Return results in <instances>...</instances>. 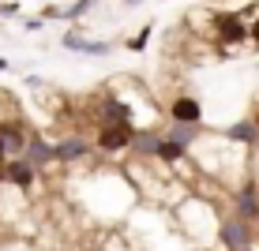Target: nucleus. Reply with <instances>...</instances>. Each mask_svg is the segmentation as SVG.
<instances>
[{"mask_svg":"<svg viewBox=\"0 0 259 251\" xmlns=\"http://www.w3.org/2000/svg\"><path fill=\"white\" fill-rule=\"evenodd\" d=\"M136 124H102V128L94 131V150L98 154H128L132 142H136Z\"/></svg>","mask_w":259,"mask_h":251,"instance_id":"nucleus-1","label":"nucleus"},{"mask_svg":"<svg viewBox=\"0 0 259 251\" xmlns=\"http://www.w3.org/2000/svg\"><path fill=\"white\" fill-rule=\"evenodd\" d=\"M210 30L218 45H244L248 41V23L240 19V12H214L210 15Z\"/></svg>","mask_w":259,"mask_h":251,"instance_id":"nucleus-2","label":"nucleus"},{"mask_svg":"<svg viewBox=\"0 0 259 251\" xmlns=\"http://www.w3.org/2000/svg\"><path fill=\"white\" fill-rule=\"evenodd\" d=\"M255 240V225L252 221H244V218H237V214H226L222 218V225H218V244L226 247V251H240V247H248Z\"/></svg>","mask_w":259,"mask_h":251,"instance_id":"nucleus-3","label":"nucleus"},{"mask_svg":"<svg viewBox=\"0 0 259 251\" xmlns=\"http://www.w3.org/2000/svg\"><path fill=\"white\" fill-rule=\"evenodd\" d=\"M0 173H4V184L15 187L19 195L34 191V184H38V169H34L30 161H23V158H8L4 165H0Z\"/></svg>","mask_w":259,"mask_h":251,"instance_id":"nucleus-4","label":"nucleus"},{"mask_svg":"<svg viewBox=\"0 0 259 251\" xmlns=\"http://www.w3.org/2000/svg\"><path fill=\"white\" fill-rule=\"evenodd\" d=\"M233 214L244 221H259V180H240L233 187Z\"/></svg>","mask_w":259,"mask_h":251,"instance_id":"nucleus-5","label":"nucleus"},{"mask_svg":"<svg viewBox=\"0 0 259 251\" xmlns=\"http://www.w3.org/2000/svg\"><path fill=\"white\" fill-rule=\"evenodd\" d=\"M165 113H169V124H192V128L203 124V105H199V97H192V94L169 97Z\"/></svg>","mask_w":259,"mask_h":251,"instance_id":"nucleus-6","label":"nucleus"},{"mask_svg":"<svg viewBox=\"0 0 259 251\" xmlns=\"http://www.w3.org/2000/svg\"><path fill=\"white\" fill-rule=\"evenodd\" d=\"M26 139H30V128L23 124V116L0 120V146H4V158H23Z\"/></svg>","mask_w":259,"mask_h":251,"instance_id":"nucleus-7","label":"nucleus"},{"mask_svg":"<svg viewBox=\"0 0 259 251\" xmlns=\"http://www.w3.org/2000/svg\"><path fill=\"white\" fill-rule=\"evenodd\" d=\"M79 161H94V150L87 135H79V131H71L57 142V165H79Z\"/></svg>","mask_w":259,"mask_h":251,"instance_id":"nucleus-8","label":"nucleus"},{"mask_svg":"<svg viewBox=\"0 0 259 251\" xmlns=\"http://www.w3.org/2000/svg\"><path fill=\"white\" fill-rule=\"evenodd\" d=\"M23 161H30L34 169H49L57 165V142H49L41 131H30V139H26V150H23Z\"/></svg>","mask_w":259,"mask_h":251,"instance_id":"nucleus-9","label":"nucleus"},{"mask_svg":"<svg viewBox=\"0 0 259 251\" xmlns=\"http://www.w3.org/2000/svg\"><path fill=\"white\" fill-rule=\"evenodd\" d=\"M162 142H165V131L162 128H139L136 131V142H132V154L143 158V161H150V158H158Z\"/></svg>","mask_w":259,"mask_h":251,"instance_id":"nucleus-10","label":"nucleus"},{"mask_svg":"<svg viewBox=\"0 0 259 251\" xmlns=\"http://www.w3.org/2000/svg\"><path fill=\"white\" fill-rule=\"evenodd\" d=\"M222 139H226V142H240V146H259V135H255V120L248 116V120H237V124H229V128L222 131Z\"/></svg>","mask_w":259,"mask_h":251,"instance_id":"nucleus-11","label":"nucleus"},{"mask_svg":"<svg viewBox=\"0 0 259 251\" xmlns=\"http://www.w3.org/2000/svg\"><path fill=\"white\" fill-rule=\"evenodd\" d=\"M165 139L177 142V146H184V150H195V146H199V139H203V128H192V124H169Z\"/></svg>","mask_w":259,"mask_h":251,"instance_id":"nucleus-12","label":"nucleus"},{"mask_svg":"<svg viewBox=\"0 0 259 251\" xmlns=\"http://www.w3.org/2000/svg\"><path fill=\"white\" fill-rule=\"evenodd\" d=\"M60 45L71 49V53H87V57H109V53H113L109 41H87V38H79V34H68Z\"/></svg>","mask_w":259,"mask_h":251,"instance_id":"nucleus-13","label":"nucleus"},{"mask_svg":"<svg viewBox=\"0 0 259 251\" xmlns=\"http://www.w3.org/2000/svg\"><path fill=\"white\" fill-rule=\"evenodd\" d=\"M91 8H94V0H75V4L64 12V19H79V15H87Z\"/></svg>","mask_w":259,"mask_h":251,"instance_id":"nucleus-14","label":"nucleus"},{"mask_svg":"<svg viewBox=\"0 0 259 251\" xmlns=\"http://www.w3.org/2000/svg\"><path fill=\"white\" fill-rule=\"evenodd\" d=\"M147 41H150V26H143L136 38L128 41V49H132V53H143V49H147Z\"/></svg>","mask_w":259,"mask_h":251,"instance_id":"nucleus-15","label":"nucleus"},{"mask_svg":"<svg viewBox=\"0 0 259 251\" xmlns=\"http://www.w3.org/2000/svg\"><path fill=\"white\" fill-rule=\"evenodd\" d=\"M248 41H252V45L259 49V19H252V23H248Z\"/></svg>","mask_w":259,"mask_h":251,"instance_id":"nucleus-16","label":"nucleus"},{"mask_svg":"<svg viewBox=\"0 0 259 251\" xmlns=\"http://www.w3.org/2000/svg\"><path fill=\"white\" fill-rule=\"evenodd\" d=\"M19 12V4H15V0H4V4H0V15H15Z\"/></svg>","mask_w":259,"mask_h":251,"instance_id":"nucleus-17","label":"nucleus"},{"mask_svg":"<svg viewBox=\"0 0 259 251\" xmlns=\"http://www.w3.org/2000/svg\"><path fill=\"white\" fill-rule=\"evenodd\" d=\"M240 251H259V236H255V240H252L248 247H240Z\"/></svg>","mask_w":259,"mask_h":251,"instance_id":"nucleus-18","label":"nucleus"},{"mask_svg":"<svg viewBox=\"0 0 259 251\" xmlns=\"http://www.w3.org/2000/svg\"><path fill=\"white\" fill-rule=\"evenodd\" d=\"M0 71H8V60H4V57H0Z\"/></svg>","mask_w":259,"mask_h":251,"instance_id":"nucleus-19","label":"nucleus"},{"mask_svg":"<svg viewBox=\"0 0 259 251\" xmlns=\"http://www.w3.org/2000/svg\"><path fill=\"white\" fill-rule=\"evenodd\" d=\"M252 120H255V135H259V113H255V116H252Z\"/></svg>","mask_w":259,"mask_h":251,"instance_id":"nucleus-20","label":"nucleus"},{"mask_svg":"<svg viewBox=\"0 0 259 251\" xmlns=\"http://www.w3.org/2000/svg\"><path fill=\"white\" fill-rule=\"evenodd\" d=\"M4 161H8V158H4V146H0V165H4Z\"/></svg>","mask_w":259,"mask_h":251,"instance_id":"nucleus-21","label":"nucleus"},{"mask_svg":"<svg viewBox=\"0 0 259 251\" xmlns=\"http://www.w3.org/2000/svg\"><path fill=\"white\" fill-rule=\"evenodd\" d=\"M128 4H136V0H128Z\"/></svg>","mask_w":259,"mask_h":251,"instance_id":"nucleus-22","label":"nucleus"}]
</instances>
